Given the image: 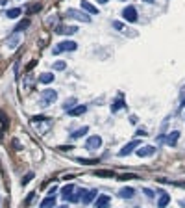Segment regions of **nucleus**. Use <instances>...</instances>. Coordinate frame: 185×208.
Segmentation results:
<instances>
[{"mask_svg":"<svg viewBox=\"0 0 185 208\" xmlns=\"http://www.w3.org/2000/svg\"><path fill=\"white\" fill-rule=\"evenodd\" d=\"M58 99V93L54 91V89H44L41 93V99H39V102H41V106H50V104L54 102Z\"/></svg>","mask_w":185,"mask_h":208,"instance_id":"1","label":"nucleus"},{"mask_svg":"<svg viewBox=\"0 0 185 208\" xmlns=\"http://www.w3.org/2000/svg\"><path fill=\"white\" fill-rule=\"evenodd\" d=\"M76 48H78V45L74 41H61L58 47L52 48V54H61L65 50H76Z\"/></svg>","mask_w":185,"mask_h":208,"instance_id":"2","label":"nucleus"},{"mask_svg":"<svg viewBox=\"0 0 185 208\" xmlns=\"http://www.w3.org/2000/svg\"><path fill=\"white\" fill-rule=\"evenodd\" d=\"M122 17H124V21H128V22H137V9L133 6H126L122 11Z\"/></svg>","mask_w":185,"mask_h":208,"instance_id":"3","label":"nucleus"},{"mask_svg":"<svg viewBox=\"0 0 185 208\" xmlns=\"http://www.w3.org/2000/svg\"><path fill=\"white\" fill-rule=\"evenodd\" d=\"M100 145H102V138H100V136H91V138L85 141V149H87V151H95V149H98Z\"/></svg>","mask_w":185,"mask_h":208,"instance_id":"4","label":"nucleus"},{"mask_svg":"<svg viewBox=\"0 0 185 208\" xmlns=\"http://www.w3.org/2000/svg\"><path fill=\"white\" fill-rule=\"evenodd\" d=\"M67 15H69V17H74V19H78V21H82V22L91 21L89 15H85L83 11H78V9H67Z\"/></svg>","mask_w":185,"mask_h":208,"instance_id":"5","label":"nucleus"},{"mask_svg":"<svg viewBox=\"0 0 185 208\" xmlns=\"http://www.w3.org/2000/svg\"><path fill=\"white\" fill-rule=\"evenodd\" d=\"M135 147H139V141H137V140H133V141H130L128 145H124L122 149L119 151V156H128V154H131Z\"/></svg>","mask_w":185,"mask_h":208,"instance_id":"6","label":"nucleus"},{"mask_svg":"<svg viewBox=\"0 0 185 208\" xmlns=\"http://www.w3.org/2000/svg\"><path fill=\"white\" fill-rule=\"evenodd\" d=\"M135 152H137V156H139V158H148V156H152V154L156 152V147L146 145V147H141V149H137Z\"/></svg>","mask_w":185,"mask_h":208,"instance_id":"7","label":"nucleus"},{"mask_svg":"<svg viewBox=\"0 0 185 208\" xmlns=\"http://www.w3.org/2000/svg\"><path fill=\"white\" fill-rule=\"evenodd\" d=\"M80 8L85 9L87 13H91V15H98V8H96V6H93L89 0H82V2H80Z\"/></svg>","mask_w":185,"mask_h":208,"instance_id":"8","label":"nucleus"},{"mask_svg":"<svg viewBox=\"0 0 185 208\" xmlns=\"http://www.w3.org/2000/svg\"><path fill=\"white\" fill-rule=\"evenodd\" d=\"M109 203H111V197L109 195H98L96 201H95V208H107Z\"/></svg>","mask_w":185,"mask_h":208,"instance_id":"9","label":"nucleus"},{"mask_svg":"<svg viewBox=\"0 0 185 208\" xmlns=\"http://www.w3.org/2000/svg\"><path fill=\"white\" fill-rule=\"evenodd\" d=\"M76 30H78L76 26H59L56 32H58V34H67V36H72V34H76Z\"/></svg>","mask_w":185,"mask_h":208,"instance_id":"10","label":"nucleus"},{"mask_svg":"<svg viewBox=\"0 0 185 208\" xmlns=\"http://www.w3.org/2000/svg\"><path fill=\"white\" fill-rule=\"evenodd\" d=\"M119 195H121L122 199H131V197L135 195V189H133V188H122V189L119 191Z\"/></svg>","mask_w":185,"mask_h":208,"instance_id":"11","label":"nucleus"},{"mask_svg":"<svg viewBox=\"0 0 185 208\" xmlns=\"http://www.w3.org/2000/svg\"><path fill=\"white\" fill-rule=\"evenodd\" d=\"M96 197H98V191H96V189H91V191H87V193L82 197V201L87 205V203H91V201H93V199H96Z\"/></svg>","mask_w":185,"mask_h":208,"instance_id":"12","label":"nucleus"},{"mask_svg":"<svg viewBox=\"0 0 185 208\" xmlns=\"http://www.w3.org/2000/svg\"><path fill=\"white\" fill-rule=\"evenodd\" d=\"M21 43V36L19 34H15V36H11V37H8V47L9 48H17V45Z\"/></svg>","mask_w":185,"mask_h":208,"instance_id":"13","label":"nucleus"},{"mask_svg":"<svg viewBox=\"0 0 185 208\" xmlns=\"http://www.w3.org/2000/svg\"><path fill=\"white\" fill-rule=\"evenodd\" d=\"M87 132H89V126H82V128H78L74 134H70V138H72V140H78V138H83Z\"/></svg>","mask_w":185,"mask_h":208,"instance_id":"14","label":"nucleus"},{"mask_svg":"<svg viewBox=\"0 0 185 208\" xmlns=\"http://www.w3.org/2000/svg\"><path fill=\"white\" fill-rule=\"evenodd\" d=\"M72 191H74V186H72V184L65 186L61 189V197H63V199H70V197H72Z\"/></svg>","mask_w":185,"mask_h":208,"instance_id":"15","label":"nucleus"},{"mask_svg":"<svg viewBox=\"0 0 185 208\" xmlns=\"http://www.w3.org/2000/svg\"><path fill=\"white\" fill-rule=\"evenodd\" d=\"M54 205H56L54 195H48V197H46V199L41 203V208H54Z\"/></svg>","mask_w":185,"mask_h":208,"instance_id":"16","label":"nucleus"},{"mask_svg":"<svg viewBox=\"0 0 185 208\" xmlns=\"http://www.w3.org/2000/svg\"><path fill=\"white\" fill-rule=\"evenodd\" d=\"M178 138H180V132H170L168 138H167V143H168L170 147H174L176 145V141H178Z\"/></svg>","mask_w":185,"mask_h":208,"instance_id":"17","label":"nucleus"},{"mask_svg":"<svg viewBox=\"0 0 185 208\" xmlns=\"http://www.w3.org/2000/svg\"><path fill=\"white\" fill-rule=\"evenodd\" d=\"M95 175H96V177H105V178H113V177H115V173L109 171V169H98Z\"/></svg>","mask_w":185,"mask_h":208,"instance_id":"18","label":"nucleus"},{"mask_svg":"<svg viewBox=\"0 0 185 208\" xmlns=\"http://www.w3.org/2000/svg\"><path fill=\"white\" fill-rule=\"evenodd\" d=\"M39 82L41 84H52L54 82V74H50V73H43L41 76H39Z\"/></svg>","mask_w":185,"mask_h":208,"instance_id":"19","label":"nucleus"},{"mask_svg":"<svg viewBox=\"0 0 185 208\" xmlns=\"http://www.w3.org/2000/svg\"><path fill=\"white\" fill-rule=\"evenodd\" d=\"M168 203H170V195H168V193H163V195L159 197V201H157V206H159V208H165Z\"/></svg>","mask_w":185,"mask_h":208,"instance_id":"20","label":"nucleus"},{"mask_svg":"<svg viewBox=\"0 0 185 208\" xmlns=\"http://www.w3.org/2000/svg\"><path fill=\"white\" fill-rule=\"evenodd\" d=\"M85 112H87V108L82 106V104H80V106H76V108H72V110H69V113H70V115H82V113H85Z\"/></svg>","mask_w":185,"mask_h":208,"instance_id":"21","label":"nucleus"},{"mask_svg":"<svg viewBox=\"0 0 185 208\" xmlns=\"http://www.w3.org/2000/svg\"><path fill=\"white\" fill-rule=\"evenodd\" d=\"M21 13H22V11L19 9V8H13V9H8V11H6V15H8L9 19H15V17H19Z\"/></svg>","mask_w":185,"mask_h":208,"instance_id":"22","label":"nucleus"},{"mask_svg":"<svg viewBox=\"0 0 185 208\" xmlns=\"http://www.w3.org/2000/svg\"><path fill=\"white\" fill-rule=\"evenodd\" d=\"M133 178H139V177L133 175V173H124V175L119 177V180H122V182H126V180H133Z\"/></svg>","mask_w":185,"mask_h":208,"instance_id":"23","label":"nucleus"},{"mask_svg":"<svg viewBox=\"0 0 185 208\" xmlns=\"http://www.w3.org/2000/svg\"><path fill=\"white\" fill-rule=\"evenodd\" d=\"M28 26H30V21L26 19V21H22V22H19V24H17V28H15V32L19 34V32H22V30H26Z\"/></svg>","mask_w":185,"mask_h":208,"instance_id":"24","label":"nucleus"},{"mask_svg":"<svg viewBox=\"0 0 185 208\" xmlns=\"http://www.w3.org/2000/svg\"><path fill=\"white\" fill-rule=\"evenodd\" d=\"M76 104V99H69V101H65V104H63V110H72V106Z\"/></svg>","mask_w":185,"mask_h":208,"instance_id":"25","label":"nucleus"},{"mask_svg":"<svg viewBox=\"0 0 185 208\" xmlns=\"http://www.w3.org/2000/svg\"><path fill=\"white\" fill-rule=\"evenodd\" d=\"M122 106H124V101L121 99V97H119V99L115 101V104H113V108H111V112H117V110H121Z\"/></svg>","mask_w":185,"mask_h":208,"instance_id":"26","label":"nucleus"},{"mask_svg":"<svg viewBox=\"0 0 185 208\" xmlns=\"http://www.w3.org/2000/svg\"><path fill=\"white\" fill-rule=\"evenodd\" d=\"M78 162H80V164H85V166H93V164H96L98 160H89V158H78Z\"/></svg>","mask_w":185,"mask_h":208,"instance_id":"27","label":"nucleus"},{"mask_svg":"<svg viewBox=\"0 0 185 208\" xmlns=\"http://www.w3.org/2000/svg\"><path fill=\"white\" fill-rule=\"evenodd\" d=\"M65 67H67V63H65V62H56L52 69H54V71H63Z\"/></svg>","mask_w":185,"mask_h":208,"instance_id":"28","label":"nucleus"},{"mask_svg":"<svg viewBox=\"0 0 185 208\" xmlns=\"http://www.w3.org/2000/svg\"><path fill=\"white\" fill-rule=\"evenodd\" d=\"M32 178H33V173H28V175H26V177L21 180V184H22V186H26L28 182H32Z\"/></svg>","mask_w":185,"mask_h":208,"instance_id":"29","label":"nucleus"},{"mask_svg":"<svg viewBox=\"0 0 185 208\" xmlns=\"http://www.w3.org/2000/svg\"><path fill=\"white\" fill-rule=\"evenodd\" d=\"M39 9H41V4H33V6L28 8V13H35V11H39Z\"/></svg>","mask_w":185,"mask_h":208,"instance_id":"30","label":"nucleus"},{"mask_svg":"<svg viewBox=\"0 0 185 208\" xmlns=\"http://www.w3.org/2000/svg\"><path fill=\"white\" fill-rule=\"evenodd\" d=\"M59 151H72V145H63L59 147Z\"/></svg>","mask_w":185,"mask_h":208,"instance_id":"31","label":"nucleus"},{"mask_svg":"<svg viewBox=\"0 0 185 208\" xmlns=\"http://www.w3.org/2000/svg\"><path fill=\"white\" fill-rule=\"evenodd\" d=\"M113 26H115L117 30H122V22H113Z\"/></svg>","mask_w":185,"mask_h":208,"instance_id":"32","label":"nucleus"},{"mask_svg":"<svg viewBox=\"0 0 185 208\" xmlns=\"http://www.w3.org/2000/svg\"><path fill=\"white\" fill-rule=\"evenodd\" d=\"M35 63H37V60H33V62H32V63H28V67H26V71H30V69H32V67H33Z\"/></svg>","mask_w":185,"mask_h":208,"instance_id":"33","label":"nucleus"},{"mask_svg":"<svg viewBox=\"0 0 185 208\" xmlns=\"http://www.w3.org/2000/svg\"><path fill=\"white\" fill-rule=\"evenodd\" d=\"M144 193H146L148 197H154V191H152V189H144Z\"/></svg>","mask_w":185,"mask_h":208,"instance_id":"34","label":"nucleus"},{"mask_svg":"<svg viewBox=\"0 0 185 208\" xmlns=\"http://www.w3.org/2000/svg\"><path fill=\"white\" fill-rule=\"evenodd\" d=\"M32 199H33V193H30V195L26 197V205H30V201H32Z\"/></svg>","mask_w":185,"mask_h":208,"instance_id":"35","label":"nucleus"},{"mask_svg":"<svg viewBox=\"0 0 185 208\" xmlns=\"http://www.w3.org/2000/svg\"><path fill=\"white\" fill-rule=\"evenodd\" d=\"M180 206H182V208H185V199H182V201H180Z\"/></svg>","mask_w":185,"mask_h":208,"instance_id":"36","label":"nucleus"},{"mask_svg":"<svg viewBox=\"0 0 185 208\" xmlns=\"http://www.w3.org/2000/svg\"><path fill=\"white\" fill-rule=\"evenodd\" d=\"M98 2H100V4H105V2H109V0H98Z\"/></svg>","mask_w":185,"mask_h":208,"instance_id":"37","label":"nucleus"},{"mask_svg":"<svg viewBox=\"0 0 185 208\" xmlns=\"http://www.w3.org/2000/svg\"><path fill=\"white\" fill-rule=\"evenodd\" d=\"M146 2H154V0H146Z\"/></svg>","mask_w":185,"mask_h":208,"instance_id":"38","label":"nucleus"}]
</instances>
